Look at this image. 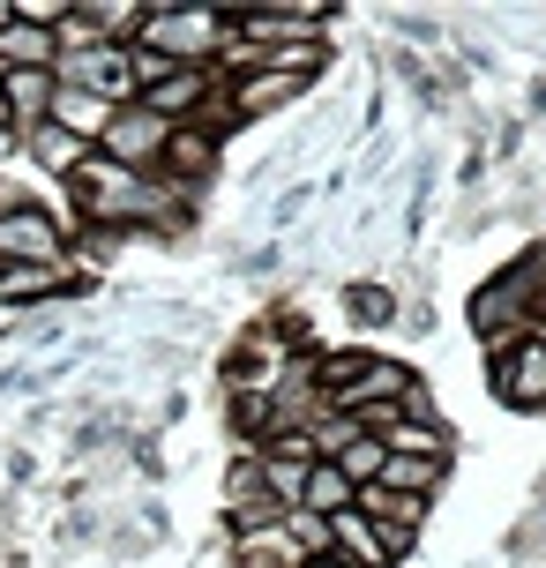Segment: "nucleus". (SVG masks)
<instances>
[{"mask_svg":"<svg viewBox=\"0 0 546 568\" xmlns=\"http://www.w3.org/2000/svg\"><path fill=\"white\" fill-rule=\"evenodd\" d=\"M0 128H8V98H0Z\"/></svg>","mask_w":546,"mask_h":568,"instance_id":"nucleus-18","label":"nucleus"},{"mask_svg":"<svg viewBox=\"0 0 546 568\" xmlns=\"http://www.w3.org/2000/svg\"><path fill=\"white\" fill-rule=\"evenodd\" d=\"M390 456H419V464H449V426L442 419H390L374 434Z\"/></svg>","mask_w":546,"mask_h":568,"instance_id":"nucleus-9","label":"nucleus"},{"mask_svg":"<svg viewBox=\"0 0 546 568\" xmlns=\"http://www.w3.org/2000/svg\"><path fill=\"white\" fill-rule=\"evenodd\" d=\"M487 382L509 412H539L546 404V337H517V344H494Z\"/></svg>","mask_w":546,"mask_h":568,"instance_id":"nucleus-4","label":"nucleus"},{"mask_svg":"<svg viewBox=\"0 0 546 568\" xmlns=\"http://www.w3.org/2000/svg\"><path fill=\"white\" fill-rule=\"evenodd\" d=\"M16 158H23V135H16V128H0V172L16 165Z\"/></svg>","mask_w":546,"mask_h":568,"instance_id":"nucleus-16","label":"nucleus"},{"mask_svg":"<svg viewBox=\"0 0 546 568\" xmlns=\"http://www.w3.org/2000/svg\"><path fill=\"white\" fill-rule=\"evenodd\" d=\"M345 307L360 314V322H390V292H382V284H352Z\"/></svg>","mask_w":546,"mask_h":568,"instance_id":"nucleus-15","label":"nucleus"},{"mask_svg":"<svg viewBox=\"0 0 546 568\" xmlns=\"http://www.w3.org/2000/svg\"><path fill=\"white\" fill-rule=\"evenodd\" d=\"M30 262H68V225L38 202H0V270H30Z\"/></svg>","mask_w":546,"mask_h":568,"instance_id":"nucleus-2","label":"nucleus"},{"mask_svg":"<svg viewBox=\"0 0 546 568\" xmlns=\"http://www.w3.org/2000/svg\"><path fill=\"white\" fill-rule=\"evenodd\" d=\"M382 494H412V501H427L434 486H442V464H419V456H382Z\"/></svg>","mask_w":546,"mask_h":568,"instance_id":"nucleus-12","label":"nucleus"},{"mask_svg":"<svg viewBox=\"0 0 546 568\" xmlns=\"http://www.w3.org/2000/svg\"><path fill=\"white\" fill-rule=\"evenodd\" d=\"M225 90V120H262V113H285L292 98H300V75H277V68H247V75H232Z\"/></svg>","mask_w":546,"mask_h":568,"instance_id":"nucleus-5","label":"nucleus"},{"mask_svg":"<svg viewBox=\"0 0 546 568\" xmlns=\"http://www.w3.org/2000/svg\"><path fill=\"white\" fill-rule=\"evenodd\" d=\"M210 165H218V128H173V142H165V180L195 187V180H210Z\"/></svg>","mask_w":546,"mask_h":568,"instance_id":"nucleus-8","label":"nucleus"},{"mask_svg":"<svg viewBox=\"0 0 546 568\" xmlns=\"http://www.w3.org/2000/svg\"><path fill=\"white\" fill-rule=\"evenodd\" d=\"M113 113H120V105L90 98V90H53V113H46V128L75 135L83 150H98V135H105V120H113Z\"/></svg>","mask_w":546,"mask_h":568,"instance_id":"nucleus-7","label":"nucleus"},{"mask_svg":"<svg viewBox=\"0 0 546 568\" xmlns=\"http://www.w3.org/2000/svg\"><path fill=\"white\" fill-rule=\"evenodd\" d=\"M23 150L38 158V165H53L60 180H68V172H75V165L90 158L83 142H75V135H60V128H30V135H23Z\"/></svg>","mask_w":546,"mask_h":568,"instance_id":"nucleus-13","label":"nucleus"},{"mask_svg":"<svg viewBox=\"0 0 546 568\" xmlns=\"http://www.w3.org/2000/svg\"><path fill=\"white\" fill-rule=\"evenodd\" d=\"M352 501H360V486H352L337 464H307V486H300V509H307V516L330 524V516H345Z\"/></svg>","mask_w":546,"mask_h":568,"instance_id":"nucleus-10","label":"nucleus"},{"mask_svg":"<svg viewBox=\"0 0 546 568\" xmlns=\"http://www.w3.org/2000/svg\"><path fill=\"white\" fill-rule=\"evenodd\" d=\"M225 30H232L225 8H150L135 45H150L158 60H173V68H210L218 45H225Z\"/></svg>","mask_w":546,"mask_h":568,"instance_id":"nucleus-1","label":"nucleus"},{"mask_svg":"<svg viewBox=\"0 0 546 568\" xmlns=\"http://www.w3.org/2000/svg\"><path fill=\"white\" fill-rule=\"evenodd\" d=\"M53 68H0V98H8V128L30 135V128H46L53 113Z\"/></svg>","mask_w":546,"mask_h":568,"instance_id":"nucleus-6","label":"nucleus"},{"mask_svg":"<svg viewBox=\"0 0 546 568\" xmlns=\"http://www.w3.org/2000/svg\"><path fill=\"white\" fill-rule=\"evenodd\" d=\"M307 568H345V561H337V554H322V561H307Z\"/></svg>","mask_w":546,"mask_h":568,"instance_id":"nucleus-17","label":"nucleus"},{"mask_svg":"<svg viewBox=\"0 0 546 568\" xmlns=\"http://www.w3.org/2000/svg\"><path fill=\"white\" fill-rule=\"evenodd\" d=\"M165 142H173V128H165L158 113L120 105V113L105 120V135H98V158H113L120 172H158L165 165Z\"/></svg>","mask_w":546,"mask_h":568,"instance_id":"nucleus-3","label":"nucleus"},{"mask_svg":"<svg viewBox=\"0 0 546 568\" xmlns=\"http://www.w3.org/2000/svg\"><path fill=\"white\" fill-rule=\"evenodd\" d=\"M60 60V38L53 30H30V23H8L0 30V68H53Z\"/></svg>","mask_w":546,"mask_h":568,"instance_id":"nucleus-11","label":"nucleus"},{"mask_svg":"<svg viewBox=\"0 0 546 568\" xmlns=\"http://www.w3.org/2000/svg\"><path fill=\"white\" fill-rule=\"evenodd\" d=\"M382 456H390V449H382L374 434H360V442H352V449L337 456V471H345L352 486H374V479H382Z\"/></svg>","mask_w":546,"mask_h":568,"instance_id":"nucleus-14","label":"nucleus"}]
</instances>
